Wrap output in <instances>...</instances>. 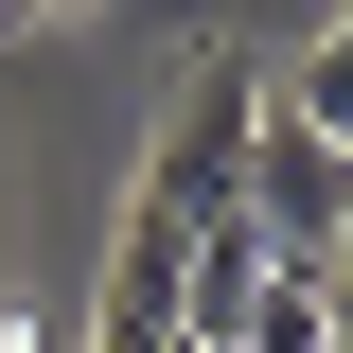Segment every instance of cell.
I'll return each instance as SVG.
<instances>
[{
    "mask_svg": "<svg viewBox=\"0 0 353 353\" xmlns=\"http://www.w3.org/2000/svg\"><path fill=\"white\" fill-rule=\"evenodd\" d=\"M230 230H248L265 265H318L353 230V141H318L283 88H265V124H248V159H230Z\"/></svg>",
    "mask_w": 353,
    "mask_h": 353,
    "instance_id": "6da1fadb",
    "label": "cell"
},
{
    "mask_svg": "<svg viewBox=\"0 0 353 353\" xmlns=\"http://www.w3.org/2000/svg\"><path fill=\"white\" fill-rule=\"evenodd\" d=\"M248 124H265V71H248V53H194V71H176V106H159V141H141V212H159V230H212Z\"/></svg>",
    "mask_w": 353,
    "mask_h": 353,
    "instance_id": "7a4b0ae2",
    "label": "cell"
},
{
    "mask_svg": "<svg viewBox=\"0 0 353 353\" xmlns=\"http://www.w3.org/2000/svg\"><path fill=\"white\" fill-rule=\"evenodd\" d=\"M176 265H194V230L124 212V248H106V318H88V353H176V336H194V301H176Z\"/></svg>",
    "mask_w": 353,
    "mask_h": 353,
    "instance_id": "3957f363",
    "label": "cell"
},
{
    "mask_svg": "<svg viewBox=\"0 0 353 353\" xmlns=\"http://www.w3.org/2000/svg\"><path fill=\"white\" fill-rule=\"evenodd\" d=\"M318 141H353V18H318V53H301V88H283Z\"/></svg>",
    "mask_w": 353,
    "mask_h": 353,
    "instance_id": "277c9868",
    "label": "cell"
},
{
    "mask_svg": "<svg viewBox=\"0 0 353 353\" xmlns=\"http://www.w3.org/2000/svg\"><path fill=\"white\" fill-rule=\"evenodd\" d=\"M18 18H53V0H0V36H18Z\"/></svg>",
    "mask_w": 353,
    "mask_h": 353,
    "instance_id": "5b68a950",
    "label": "cell"
},
{
    "mask_svg": "<svg viewBox=\"0 0 353 353\" xmlns=\"http://www.w3.org/2000/svg\"><path fill=\"white\" fill-rule=\"evenodd\" d=\"M176 353H230V336H176Z\"/></svg>",
    "mask_w": 353,
    "mask_h": 353,
    "instance_id": "8992f818",
    "label": "cell"
},
{
    "mask_svg": "<svg viewBox=\"0 0 353 353\" xmlns=\"http://www.w3.org/2000/svg\"><path fill=\"white\" fill-rule=\"evenodd\" d=\"M53 18H71V0H53Z\"/></svg>",
    "mask_w": 353,
    "mask_h": 353,
    "instance_id": "52a82bcc",
    "label": "cell"
}]
</instances>
